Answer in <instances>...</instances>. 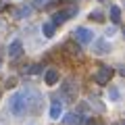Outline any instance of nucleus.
I'll return each instance as SVG.
<instances>
[{
  "instance_id": "f257e3e1",
  "label": "nucleus",
  "mask_w": 125,
  "mask_h": 125,
  "mask_svg": "<svg viewBox=\"0 0 125 125\" xmlns=\"http://www.w3.org/2000/svg\"><path fill=\"white\" fill-rule=\"evenodd\" d=\"M9 111L13 113L15 117H23L27 113V96H25V90L15 92L13 96L9 98Z\"/></svg>"
},
{
  "instance_id": "f03ea898",
  "label": "nucleus",
  "mask_w": 125,
  "mask_h": 125,
  "mask_svg": "<svg viewBox=\"0 0 125 125\" xmlns=\"http://www.w3.org/2000/svg\"><path fill=\"white\" fill-rule=\"evenodd\" d=\"M77 13H79V9H77V6L62 9V10H58V13H54V15H52V23H54V25H62L65 21H69L71 17H75Z\"/></svg>"
},
{
  "instance_id": "7ed1b4c3",
  "label": "nucleus",
  "mask_w": 125,
  "mask_h": 125,
  "mask_svg": "<svg viewBox=\"0 0 125 125\" xmlns=\"http://www.w3.org/2000/svg\"><path fill=\"white\" fill-rule=\"evenodd\" d=\"M25 96H27V111L38 113L42 104V94L36 92V90H25Z\"/></svg>"
},
{
  "instance_id": "20e7f679",
  "label": "nucleus",
  "mask_w": 125,
  "mask_h": 125,
  "mask_svg": "<svg viewBox=\"0 0 125 125\" xmlns=\"http://www.w3.org/2000/svg\"><path fill=\"white\" fill-rule=\"evenodd\" d=\"M61 94H62V98H67L69 102H75V98H77V83L73 79H67L65 83H62V88H61Z\"/></svg>"
},
{
  "instance_id": "39448f33",
  "label": "nucleus",
  "mask_w": 125,
  "mask_h": 125,
  "mask_svg": "<svg viewBox=\"0 0 125 125\" xmlns=\"http://www.w3.org/2000/svg\"><path fill=\"white\" fill-rule=\"evenodd\" d=\"M73 36H75V40L79 42V44H92L94 42V31L88 29V27H77V29L73 31Z\"/></svg>"
},
{
  "instance_id": "423d86ee",
  "label": "nucleus",
  "mask_w": 125,
  "mask_h": 125,
  "mask_svg": "<svg viewBox=\"0 0 125 125\" xmlns=\"http://www.w3.org/2000/svg\"><path fill=\"white\" fill-rule=\"evenodd\" d=\"M113 69L111 67H100L98 71L94 73V81H96V83H100V85H106L108 81H111V77H113Z\"/></svg>"
},
{
  "instance_id": "0eeeda50",
  "label": "nucleus",
  "mask_w": 125,
  "mask_h": 125,
  "mask_svg": "<svg viewBox=\"0 0 125 125\" xmlns=\"http://www.w3.org/2000/svg\"><path fill=\"white\" fill-rule=\"evenodd\" d=\"M65 125H83L85 117L81 115V113H69V115H65Z\"/></svg>"
},
{
  "instance_id": "6e6552de",
  "label": "nucleus",
  "mask_w": 125,
  "mask_h": 125,
  "mask_svg": "<svg viewBox=\"0 0 125 125\" xmlns=\"http://www.w3.org/2000/svg\"><path fill=\"white\" fill-rule=\"evenodd\" d=\"M94 52L96 54H108L111 52V44L106 40H96L94 42Z\"/></svg>"
},
{
  "instance_id": "1a4fd4ad",
  "label": "nucleus",
  "mask_w": 125,
  "mask_h": 125,
  "mask_svg": "<svg viewBox=\"0 0 125 125\" xmlns=\"http://www.w3.org/2000/svg\"><path fill=\"white\" fill-rule=\"evenodd\" d=\"M61 115H62V104H61V100H52V104H50V119H58Z\"/></svg>"
},
{
  "instance_id": "9d476101",
  "label": "nucleus",
  "mask_w": 125,
  "mask_h": 125,
  "mask_svg": "<svg viewBox=\"0 0 125 125\" xmlns=\"http://www.w3.org/2000/svg\"><path fill=\"white\" fill-rule=\"evenodd\" d=\"M21 50H23V44H21V40H15L13 44L9 46V56H10V58H17L19 54H21Z\"/></svg>"
},
{
  "instance_id": "9b49d317",
  "label": "nucleus",
  "mask_w": 125,
  "mask_h": 125,
  "mask_svg": "<svg viewBox=\"0 0 125 125\" xmlns=\"http://www.w3.org/2000/svg\"><path fill=\"white\" fill-rule=\"evenodd\" d=\"M44 81H46V85H54L58 81V71L56 69H48L46 75H44Z\"/></svg>"
},
{
  "instance_id": "f8f14e48",
  "label": "nucleus",
  "mask_w": 125,
  "mask_h": 125,
  "mask_svg": "<svg viewBox=\"0 0 125 125\" xmlns=\"http://www.w3.org/2000/svg\"><path fill=\"white\" fill-rule=\"evenodd\" d=\"M54 29H56V25H54L52 21H48V23L42 25V33H44L46 38H52V36H54Z\"/></svg>"
},
{
  "instance_id": "ddd939ff",
  "label": "nucleus",
  "mask_w": 125,
  "mask_h": 125,
  "mask_svg": "<svg viewBox=\"0 0 125 125\" xmlns=\"http://www.w3.org/2000/svg\"><path fill=\"white\" fill-rule=\"evenodd\" d=\"M108 13H111V21H113V23H121V9H119L117 4H113Z\"/></svg>"
},
{
  "instance_id": "4468645a",
  "label": "nucleus",
  "mask_w": 125,
  "mask_h": 125,
  "mask_svg": "<svg viewBox=\"0 0 125 125\" xmlns=\"http://www.w3.org/2000/svg\"><path fill=\"white\" fill-rule=\"evenodd\" d=\"M29 15H31V6H27V4H23L21 9H17V10H15V17H17V19L29 17Z\"/></svg>"
},
{
  "instance_id": "2eb2a0df",
  "label": "nucleus",
  "mask_w": 125,
  "mask_h": 125,
  "mask_svg": "<svg viewBox=\"0 0 125 125\" xmlns=\"http://www.w3.org/2000/svg\"><path fill=\"white\" fill-rule=\"evenodd\" d=\"M108 98H111L113 102H117V100L121 98V92H119V88H117V85H111V88H108Z\"/></svg>"
},
{
  "instance_id": "dca6fc26",
  "label": "nucleus",
  "mask_w": 125,
  "mask_h": 125,
  "mask_svg": "<svg viewBox=\"0 0 125 125\" xmlns=\"http://www.w3.org/2000/svg\"><path fill=\"white\" fill-rule=\"evenodd\" d=\"M90 21L102 23V21H104V13H102V10H92V13H90Z\"/></svg>"
},
{
  "instance_id": "f3484780",
  "label": "nucleus",
  "mask_w": 125,
  "mask_h": 125,
  "mask_svg": "<svg viewBox=\"0 0 125 125\" xmlns=\"http://www.w3.org/2000/svg\"><path fill=\"white\" fill-rule=\"evenodd\" d=\"M65 48H67V50H69L71 54H75V56L79 54V46H75L73 42H67V44H65Z\"/></svg>"
},
{
  "instance_id": "a211bd4d",
  "label": "nucleus",
  "mask_w": 125,
  "mask_h": 125,
  "mask_svg": "<svg viewBox=\"0 0 125 125\" xmlns=\"http://www.w3.org/2000/svg\"><path fill=\"white\" fill-rule=\"evenodd\" d=\"M42 71V65H31L29 69H27V73H31V75H36V73Z\"/></svg>"
},
{
  "instance_id": "6ab92c4d",
  "label": "nucleus",
  "mask_w": 125,
  "mask_h": 125,
  "mask_svg": "<svg viewBox=\"0 0 125 125\" xmlns=\"http://www.w3.org/2000/svg\"><path fill=\"white\" fill-rule=\"evenodd\" d=\"M48 2H50V0H33V4H36V6H46Z\"/></svg>"
},
{
  "instance_id": "aec40b11",
  "label": "nucleus",
  "mask_w": 125,
  "mask_h": 125,
  "mask_svg": "<svg viewBox=\"0 0 125 125\" xmlns=\"http://www.w3.org/2000/svg\"><path fill=\"white\" fill-rule=\"evenodd\" d=\"M15 85V77H10V79H6V88H13Z\"/></svg>"
},
{
  "instance_id": "412c9836",
  "label": "nucleus",
  "mask_w": 125,
  "mask_h": 125,
  "mask_svg": "<svg viewBox=\"0 0 125 125\" xmlns=\"http://www.w3.org/2000/svg\"><path fill=\"white\" fill-rule=\"evenodd\" d=\"M115 31H117L115 27H111V29H106V36H115Z\"/></svg>"
},
{
  "instance_id": "4be33fe9",
  "label": "nucleus",
  "mask_w": 125,
  "mask_h": 125,
  "mask_svg": "<svg viewBox=\"0 0 125 125\" xmlns=\"http://www.w3.org/2000/svg\"><path fill=\"white\" fill-rule=\"evenodd\" d=\"M115 125H123V123H115Z\"/></svg>"
},
{
  "instance_id": "5701e85b",
  "label": "nucleus",
  "mask_w": 125,
  "mask_h": 125,
  "mask_svg": "<svg viewBox=\"0 0 125 125\" xmlns=\"http://www.w3.org/2000/svg\"><path fill=\"white\" fill-rule=\"evenodd\" d=\"M0 67H2V61H0Z\"/></svg>"
},
{
  "instance_id": "b1692460",
  "label": "nucleus",
  "mask_w": 125,
  "mask_h": 125,
  "mask_svg": "<svg viewBox=\"0 0 125 125\" xmlns=\"http://www.w3.org/2000/svg\"><path fill=\"white\" fill-rule=\"evenodd\" d=\"M0 94H2V90H0Z\"/></svg>"
}]
</instances>
